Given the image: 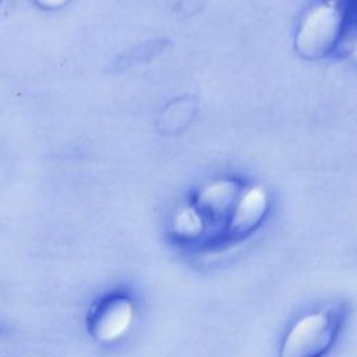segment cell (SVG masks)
I'll list each match as a JSON object with an SVG mask.
<instances>
[{"instance_id":"6da1fadb","label":"cell","mask_w":357,"mask_h":357,"mask_svg":"<svg viewBox=\"0 0 357 357\" xmlns=\"http://www.w3.org/2000/svg\"><path fill=\"white\" fill-rule=\"evenodd\" d=\"M336 332L337 324L331 314H307L286 333L279 357H322L331 349Z\"/></svg>"},{"instance_id":"7a4b0ae2","label":"cell","mask_w":357,"mask_h":357,"mask_svg":"<svg viewBox=\"0 0 357 357\" xmlns=\"http://www.w3.org/2000/svg\"><path fill=\"white\" fill-rule=\"evenodd\" d=\"M343 15L333 4H318L303 18L296 49L305 59H319L328 54L342 32Z\"/></svg>"},{"instance_id":"3957f363","label":"cell","mask_w":357,"mask_h":357,"mask_svg":"<svg viewBox=\"0 0 357 357\" xmlns=\"http://www.w3.org/2000/svg\"><path fill=\"white\" fill-rule=\"evenodd\" d=\"M134 307L128 297L110 294L98 300L88 311V332L100 343L114 342L131 326Z\"/></svg>"},{"instance_id":"277c9868","label":"cell","mask_w":357,"mask_h":357,"mask_svg":"<svg viewBox=\"0 0 357 357\" xmlns=\"http://www.w3.org/2000/svg\"><path fill=\"white\" fill-rule=\"evenodd\" d=\"M266 211V197L261 188L250 190L237 204L230 220V234L244 236L254 230Z\"/></svg>"}]
</instances>
